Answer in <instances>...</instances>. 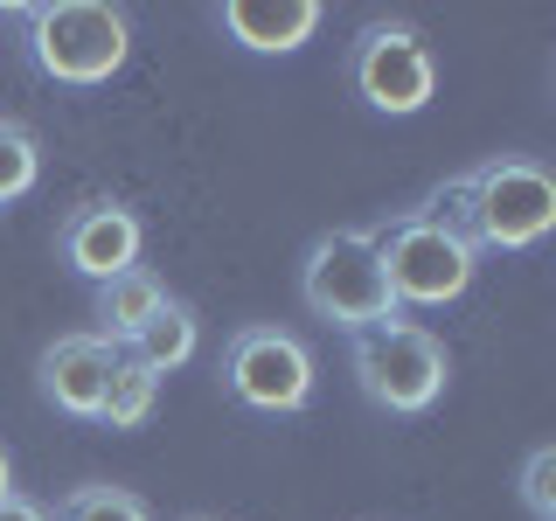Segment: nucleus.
I'll return each mask as SVG.
<instances>
[{"label": "nucleus", "instance_id": "1", "mask_svg": "<svg viewBox=\"0 0 556 521\" xmlns=\"http://www.w3.org/2000/svg\"><path fill=\"white\" fill-rule=\"evenodd\" d=\"M466 195V243L473 251H529L556 230V181L543 161L501 153L473 174H459Z\"/></svg>", "mask_w": 556, "mask_h": 521}, {"label": "nucleus", "instance_id": "2", "mask_svg": "<svg viewBox=\"0 0 556 521\" xmlns=\"http://www.w3.org/2000/svg\"><path fill=\"white\" fill-rule=\"evenodd\" d=\"M300 300L320 313L327 327H341L348 341L369 334V327L396 320V300H390V278H382V257H376V237L369 230H327L313 237L306 265H300Z\"/></svg>", "mask_w": 556, "mask_h": 521}, {"label": "nucleus", "instance_id": "3", "mask_svg": "<svg viewBox=\"0 0 556 521\" xmlns=\"http://www.w3.org/2000/svg\"><path fill=\"white\" fill-rule=\"evenodd\" d=\"M348 361H355L362 396L382 404V410H396V417H425L445 396V376H452L445 341L417 320H382L369 334H355Z\"/></svg>", "mask_w": 556, "mask_h": 521}, {"label": "nucleus", "instance_id": "4", "mask_svg": "<svg viewBox=\"0 0 556 521\" xmlns=\"http://www.w3.org/2000/svg\"><path fill=\"white\" fill-rule=\"evenodd\" d=\"M28 49L56 84H104L132 49V22L104 0H49L28 8Z\"/></svg>", "mask_w": 556, "mask_h": 521}, {"label": "nucleus", "instance_id": "5", "mask_svg": "<svg viewBox=\"0 0 556 521\" xmlns=\"http://www.w3.org/2000/svg\"><path fill=\"white\" fill-rule=\"evenodd\" d=\"M376 257H382V278H390L396 306H452L480 271L473 243L459 230H445V223H431V216H410L396 230H382Z\"/></svg>", "mask_w": 556, "mask_h": 521}, {"label": "nucleus", "instance_id": "6", "mask_svg": "<svg viewBox=\"0 0 556 521\" xmlns=\"http://www.w3.org/2000/svg\"><path fill=\"white\" fill-rule=\"evenodd\" d=\"M348 69H355L362 104H376V112H390V118L425 112L431 91H439V63H431L425 35L410 22H369L355 35V63Z\"/></svg>", "mask_w": 556, "mask_h": 521}, {"label": "nucleus", "instance_id": "7", "mask_svg": "<svg viewBox=\"0 0 556 521\" xmlns=\"http://www.w3.org/2000/svg\"><path fill=\"white\" fill-rule=\"evenodd\" d=\"M223 382L251 410H306L313 396V347L286 327H243L223 355Z\"/></svg>", "mask_w": 556, "mask_h": 521}, {"label": "nucleus", "instance_id": "8", "mask_svg": "<svg viewBox=\"0 0 556 521\" xmlns=\"http://www.w3.org/2000/svg\"><path fill=\"white\" fill-rule=\"evenodd\" d=\"M63 265L70 271H84L91 285H104V278H118V271H132L139 265V243H147V230H139V216L126 202H77L63 216Z\"/></svg>", "mask_w": 556, "mask_h": 521}, {"label": "nucleus", "instance_id": "9", "mask_svg": "<svg viewBox=\"0 0 556 521\" xmlns=\"http://www.w3.org/2000/svg\"><path fill=\"white\" fill-rule=\"evenodd\" d=\"M112 361H118V347L104 334H56L42 347V361H35V376H42V396L63 417H98Z\"/></svg>", "mask_w": 556, "mask_h": 521}, {"label": "nucleus", "instance_id": "10", "mask_svg": "<svg viewBox=\"0 0 556 521\" xmlns=\"http://www.w3.org/2000/svg\"><path fill=\"white\" fill-rule=\"evenodd\" d=\"M223 28L257 56H286V49L313 42L320 0H223Z\"/></svg>", "mask_w": 556, "mask_h": 521}, {"label": "nucleus", "instance_id": "11", "mask_svg": "<svg viewBox=\"0 0 556 521\" xmlns=\"http://www.w3.org/2000/svg\"><path fill=\"white\" fill-rule=\"evenodd\" d=\"M161 306H167V285L147 265H132V271H118V278H104V285H98V334L118 347V341H132Z\"/></svg>", "mask_w": 556, "mask_h": 521}, {"label": "nucleus", "instance_id": "12", "mask_svg": "<svg viewBox=\"0 0 556 521\" xmlns=\"http://www.w3.org/2000/svg\"><path fill=\"white\" fill-rule=\"evenodd\" d=\"M195 341H202V327H195V306H181V300H167L161 313H153L147 327L126 341V355L139 361V369H153V376H167V369H181V361H195Z\"/></svg>", "mask_w": 556, "mask_h": 521}, {"label": "nucleus", "instance_id": "13", "mask_svg": "<svg viewBox=\"0 0 556 521\" xmlns=\"http://www.w3.org/2000/svg\"><path fill=\"white\" fill-rule=\"evenodd\" d=\"M153 404H161V376L153 369H139V361L118 347V361H112V376H104V404H98V424H112V431H139L153 417Z\"/></svg>", "mask_w": 556, "mask_h": 521}, {"label": "nucleus", "instance_id": "14", "mask_svg": "<svg viewBox=\"0 0 556 521\" xmlns=\"http://www.w3.org/2000/svg\"><path fill=\"white\" fill-rule=\"evenodd\" d=\"M35 181H42V139L22 118H0V208L22 202Z\"/></svg>", "mask_w": 556, "mask_h": 521}, {"label": "nucleus", "instance_id": "15", "mask_svg": "<svg viewBox=\"0 0 556 521\" xmlns=\"http://www.w3.org/2000/svg\"><path fill=\"white\" fill-rule=\"evenodd\" d=\"M56 521H153V508L132 486H77V494H63Z\"/></svg>", "mask_w": 556, "mask_h": 521}, {"label": "nucleus", "instance_id": "16", "mask_svg": "<svg viewBox=\"0 0 556 521\" xmlns=\"http://www.w3.org/2000/svg\"><path fill=\"white\" fill-rule=\"evenodd\" d=\"M521 508L535 521H556V452L549 445H535L529 466H521Z\"/></svg>", "mask_w": 556, "mask_h": 521}, {"label": "nucleus", "instance_id": "17", "mask_svg": "<svg viewBox=\"0 0 556 521\" xmlns=\"http://www.w3.org/2000/svg\"><path fill=\"white\" fill-rule=\"evenodd\" d=\"M0 521H49V508H35V500L8 494V500H0Z\"/></svg>", "mask_w": 556, "mask_h": 521}, {"label": "nucleus", "instance_id": "18", "mask_svg": "<svg viewBox=\"0 0 556 521\" xmlns=\"http://www.w3.org/2000/svg\"><path fill=\"white\" fill-rule=\"evenodd\" d=\"M14 494V459H8V445H0V500Z\"/></svg>", "mask_w": 556, "mask_h": 521}, {"label": "nucleus", "instance_id": "19", "mask_svg": "<svg viewBox=\"0 0 556 521\" xmlns=\"http://www.w3.org/2000/svg\"><path fill=\"white\" fill-rule=\"evenodd\" d=\"M188 521H208V514H188Z\"/></svg>", "mask_w": 556, "mask_h": 521}]
</instances>
